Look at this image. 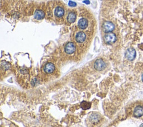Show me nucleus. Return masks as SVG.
Returning <instances> with one entry per match:
<instances>
[{
	"mask_svg": "<svg viewBox=\"0 0 143 127\" xmlns=\"http://www.w3.org/2000/svg\"><path fill=\"white\" fill-rule=\"evenodd\" d=\"M116 36L112 32L107 33L104 36V40L107 44H112L116 41Z\"/></svg>",
	"mask_w": 143,
	"mask_h": 127,
	"instance_id": "f257e3e1",
	"label": "nucleus"
},
{
	"mask_svg": "<svg viewBox=\"0 0 143 127\" xmlns=\"http://www.w3.org/2000/svg\"><path fill=\"white\" fill-rule=\"evenodd\" d=\"M136 53L134 49L129 48L125 52V57L129 61H132L136 58Z\"/></svg>",
	"mask_w": 143,
	"mask_h": 127,
	"instance_id": "f03ea898",
	"label": "nucleus"
},
{
	"mask_svg": "<svg viewBox=\"0 0 143 127\" xmlns=\"http://www.w3.org/2000/svg\"><path fill=\"white\" fill-rule=\"evenodd\" d=\"M94 68L97 71H102L106 68V63L102 59H97L94 64Z\"/></svg>",
	"mask_w": 143,
	"mask_h": 127,
	"instance_id": "7ed1b4c3",
	"label": "nucleus"
},
{
	"mask_svg": "<svg viewBox=\"0 0 143 127\" xmlns=\"http://www.w3.org/2000/svg\"><path fill=\"white\" fill-rule=\"evenodd\" d=\"M76 50V47L75 44H74L73 42H69L66 44V45L64 48V51L67 54H73Z\"/></svg>",
	"mask_w": 143,
	"mask_h": 127,
	"instance_id": "20e7f679",
	"label": "nucleus"
},
{
	"mask_svg": "<svg viewBox=\"0 0 143 127\" xmlns=\"http://www.w3.org/2000/svg\"><path fill=\"white\" fill-rule=\"evenodd\" d=\"M115 25L112 22L107 21L103 24V30L105 32H111L114 30Z\"/></svg>",
	"mask_w": 143,
	"mask_h": 127,
	"instance_id": "39448f33",
	"label": "nucleus"
},
{
	"mask_svg": "<svg viewBox=\"0 0 143 127\" xmlns=\"http://www.w3.org/2000/svg\"><path fill=\"white\" fill-rule=\"evenodd\" d=\"M76 41L78 43H83L86 39V35L83 31H79L76 35Z\"/></svg>",
	"mask_w": 143,
	"mask_h": 127,
	"instance_id": "423d86ee",
	"label": "nucleus"
},
{
	"mask_svg": "<svg viewBox=\"0 0 143 127\" xmlns=\"http://www.w3.org/2000/svg\"><path fill=\"white\" fill-rule=\"evenodd\" d=\"M65 11L63 8L61 6H58L54 10V15L57 18H62L64 16Z\"/></svg>",
	"mask_w": 143,
	"mask_h": 127,
	"instance_id": "0eeeda50",
	"label": "nucleus"
},
{
	"mask_svg": "<svg viewBox=\"0 0 143 127\" xmlns=\"http://www.w3.org/2000/svg\"><path fill=\"white\" fill-rule=\"evenodd\" d=\"M134 116L137 118L142 117L143 116V107L141 106V105L137 106L134 109Z\"/></svg>",
	"mask_w": 143,
	"mask_h": 127,
	"instance_id": "6e6552de",
	"label": "nucleus"
},
{
	"mask_svg": "<svg viewBox=\"0 0 143 127\" xmlns=\"http://www.w3.org/2000/svg\"><path fill=\"white\" fill-rule=\"evenodd\" d=\"M78 27L81 29L84 30L86 29L88 25V21L85 18H82L78 21Z\"/></svg>",
	"mask_w": 143,
	"mask_h": 127,
	"instance_id": "1a4fd4ad",
	"label": "nucleus"
},
{
	"mask_svg": "<svg viewBox=\"0 0 143 127\" xmlns=\"http://www.w3.org/2000/svg\"><path fill=\"white\" fill-rule=\"evenodd\" d=\"M55 70V65L52 62H48L44 66V71L46 73H52Z\"/></svg>",
	"mask_w": 143,
	"mask_h": 127,
	"instance_id": "9d476101",
	"label": "nucleus"
},
{
	"mask_svg": "<svg viewBox=\"0 0 143 127\" xmlns=\"http://www.w3.org/2000/svg\"><path fill=\"white\" fill-rule=\"evenodd\" d=\"M34 17L36 20H42L45 17V13L42 10H37L34 13Z\"/></svg>",
	"mask_w": 143,
	"mask_h": 127,
	"instance_id": "9b49d317",
	"label": "nucleus"
},
{
	"mask_svg": "<svg viewBox=\"0 0 143 127\" xmlns=\"http://www.w3.org/2000/svg\"><path fill=\"white\" fill-rule=\"evenodd\" d=\"M76 19H77V16L74 12H71L68 13L67 16V21L69 23H73L76 21Z\"/></svg>",
	"mask_w": 143,
	"mask_h": 127,
	"instance_id": "f8f14e48",
	"label": "nucleus"
},
{
	"mask_svg": "<svg viewBox=\"0 0 143 127\" xmlns=\"http://www.w3.org/2000/svg\"><path fill=\"white\" fill-rule=\"evenodd\" d=\"M81 107L82 109H85V110L88 109L91 107V103L87 102V101H82L81 103Z\"/></svg>",
	"mask_w": 143,
	"mask_h": 127,
	"instance_id": "ddd939ff",
	"label": "nucleus"
},
{
	"mask_svg": "<svg viewBox=\"0 0 143 127\" xmlns=\"http://www.w3.org/2000/svg\"><path fill=\"white\" fill-rule=\"evenodd\" d=\"M69 5L70 6H72V7H75L76 5H77V4H76L75 2H74L73 1H69Z\"/></svg>",
	"mask_w": 143,
	"mask_h": 127,
	"instance_id": "4468645a",
	"label": "nucleus"
},
{
	"mask_svg": "<svg viewBox=\"0 0 143 127\" xmlns=\"http://www.w3.org/2000/svg\"><path fill=\"white\" fill-rule=\"evenodd\" d=\"M142 81L143 82V73L142 75Z\"/></svg>",
	"mask_w": 143,
	"mask_h": 127,
	"instance_id": "2eb2a0df",
	"label": "nucleus"
},
{
	"mask_svg": "<svg viewBox=\"0 0 143 127\" xmlns=\"http://www.w3.org/2000/svg\"><path fill=\"white\" fill-rule=\"evenodd\" d=\"M140 127H143V124H142V125H141Z\"/></svg>",
	"mask_w": 143,
	"mask_h": 127,
	"instance_id": "dca6fc26",
	"label": "nucleus"
}]
</instances>
